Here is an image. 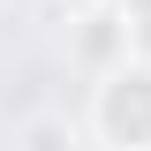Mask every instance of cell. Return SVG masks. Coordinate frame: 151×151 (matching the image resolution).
<instances>
[{
    "label": "cell",
    "instance_id": "cell-2",
    "mask_svg": "<svg viewBox=\"0 0 151 151\" xmlns=\"http://www.w3.org/2000/svg\"><path fill=\"white\" fill-rule=\"evenodd\" d=\"M136 53V23H129V8H98L83 30H76V60L91 76H106V68H121V60Z\"/></svg>",
    "mask_w": 151,
    "mask_h": 151
},
{
    "label": "cell",
    "instance_id": "cell-3",
    "mask_svg": "<svg viewBox=\"0 0 151 151\" xmlns=\"http://www.w3.org/2000/svg\"><path fill=\"white\" fill-rule=\"evenodd\" d=\"M23 151H76V129L60 113H30L23 121Z\"/></svg>",
    "mask_w": 151,
    "mask_h": 151
},
{
    "label": "cell",
    "instance_id": "cell-4",
    "mask_svg": "<svg viewBox=\"0 0 151 151\" xmlns=\"http://www.w3.org/2000/svg\"><path fill=\"white\" fill-rule=\"evenodd\" d=\"M121 8H129V23H136V38L151 45V0H121Z\"/></svg>",
    "mask_w": 151,
    "mask_h": 151
},
{
    "label": "cell",
    "instance_id": "cell-1",
    "mask_svg": "<svg viewBox=\"0 0 151 151\" xmlns=\"http://www.w3.org/2000/svg\"><path fill=\"white\" fill-rule=\"evenodd\" d=\"M91 129H98V144H113V151H151V53H129L121 68L98 76Z\"/></svg>",
    "mask_w": 151,
    "mask_h": 151
}]
</instances>
